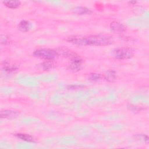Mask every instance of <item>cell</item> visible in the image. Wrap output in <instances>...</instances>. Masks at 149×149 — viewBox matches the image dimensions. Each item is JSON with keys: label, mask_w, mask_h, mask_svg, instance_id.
Returning a JSON list of instances; mask_svg holds the SVG:
<instances>
[{"label": "cell", "mask_w": 149, "mask_h": 149, "mask_svg": "<svg viewBox=\"0 0 149 149\" xmlns=\"http://www.w3.org/2000/svg\"><path fill=\"white\" fill-rule=\"evenodd\" d=\"M8 42V38L5 35H1V42L3 44H6Z\"/></svg>", "instance_id": "16"}, {"label": "cell", "mask_w": 149, "mask_h": 149, "mask_svg": "<svg viewBox=\"0 0 149 149\" xmlns=\"http://www.w3.org/2000/svg\"><path fill=\"white\" fill-rule=\"evenodd\" d=\"M3 3L9 8L16 9L20 5V2L19 1H4Z\"/></svg>", "instance_id": "11"}, {"label": "cell", "mask_w": 149, "mask_h": 149, "mask_svg": "<svg viewBox=\"0 0 149 149\" xmlns=\"http://www.w3.org/2000/svg\"><path fill=\"white\" fill-rule=\"evenodd\" d=\"M2 69L5 72H13L17 70L18 67L16 65L5 61L2 63Z\"/></svg>", "instance_id": "7"}, {"label": "cell", "mask_w": 149, "mask_h": 149, "mask_svg": "<svg viewBox=\"0 0 149 149\" xmlns=\"http://www.w3.org/2000/svg\"><path fill=\"white\" fill-rule=\"evenodd\" d=\"M74 12L80 15H89L92 13V12L89 9H87L85 7H82V6H78L75 8L74 9Z\"/></svg>", "instance_id": "10"}, {"label": "cell", "mask_w": 149, "mask_h": 149, "mask_svg": "<svg viewBox=\"0 0 149 149\" xmlns=\"http://www.w3.org/2000/svg\"><path fill=\"white\" fill-rule=\"evenodd\" d=\"M101 74L99 73H92L89 74L88 79L89 80L93 81H97L101 79Z\"/></svg>", "instance_id": "14"}, {"label": "cell", "mask_w": 149, "mask_h": 149, "mask_svg": "<svg viewBox=\"0 0 149 149\" xmlns=\"http://www.w3.org/2000/svg\"><path fill=\"white\" fill-rule=\"evenodd\" d=\"M41 67L45 70H49L54 67V63L51 61L47 60L46 61H44L41 63Z\"/></svg>", "instance_id": "13"}, {"label": "cell", "mask_w": 149, "mask_h": 149, "mask_svg": "<svg viewBox=\"0 0 149 149\" xmlns=\"http://www.w3.org/2000/svg\"><path fill=\"white\" fill-rule=\"evenodd\" d=\"M112 54L118 59H127L131 58L134 55V51L129 48L122 47L114 49Z\"/></svg>", "instance_id": "3"}, {"label": "cell", "mask_w": 149, "mask_h": 149, "mask_svg": "<svg viewBox=\"0 0 149 149\" xmlns=\"http://www.w3.org/2000/svg\"><path fill=\"white\" fill-rule=\"evenodd\" d=\"M31 27V24L27 20H22L18 24V29L23 32H27L30 30Z\"/></svg>", "instance_id": "8"}, {"label": "cell", "mask_w": 149, "mask_h": 149, "mask_svg": "<svg viewBox=\"0 0 149 149\" xmlns=\"http://www.w3.org/2000/svg\"><path fill=\"white\" fill-rule=\"evenodd\" d=\"M66 40L79 45H97L102 46L111 44L113 40L111 37L107 35H90L87 36H70L68 37Z\"/></svg>", "instance_id": "1"}, {"label": "cell", "mask_w": 149, "mask_h": 149, "mask_svg": "<svg viewBox=\"0 0 149 149\" xmlns=\"http://www.w3.org/2000/svg\"><path fill=\"white\" fill-rule=\"evenodd\" d=\"M19 115V112L16 111L4 109L1 111L0 115L1 118H6V119H14L18 116Z\"/></svg>", "instance_id": "5"}, {"label": "cell", "mask_w": 149, "mask_h": 149, "mask_svg": "<svg viewBox=\"0 0 149 149\" xmlns=\"http://www.w3.org/2000/svg\"><path fill=\"white\" fill-rule=\"evenodd\" d=\"M15 136L19 139L27 142H35V140L33 138V137H32L30 134H27L25 133H18V134H16Z\"/></svg>", "instance_id": "12"}, {"label": "cell", "mask_w": 149, "mask_h": 149, "mask_svg": "<svg viewBox=\"0 0 149 149\" xmlns=\"http://www.w3.org/2000/svg\"><path fill=\"white\" fill-rule=\"evenodd\" d=\"M110 28L113 31L119 34L123 33L126 31V27L122 24L116 21H113L111 23Z\"/></svg>", "instance_id": "6"}, {"label": "cell", "mask_w": 149, "mask_h": 149, "mask_svg": "<svg viewBox=\"0 0 149 149\" xmlns=\"http://www.w3.org/2000/svg\"><path fill=\"white\" fill-rule=\"evenodd\" d=\"M71 62L70 64V69L74 72L79 71L82 66V60L77 55L74 58L71 59Z\"/></svg>", "instance_id": "4"}, {"label": "cell", "mask_w": 149, "mask_h": 149, "mask_svg": "<svg viewBox=\"0 0 149 149\" xmlns=\"http://www.w3.org/2000/svg\"><path fill=\"white\" fill-rule=\"evenodd\" d=\"M136 137L138 139H141L144 140L146 143H148V137L147 136L145 135V134H138L136 136Z\"/></svg>", "instance_id": "15"}, {"label": "cell", "mask_w": 149, "mask_h": 149, "mask_svg": "<svg viewBox=\"0 0 149 149\" xmlns=\"http://www.w3.org/2000/svg\"><path fill=\"white\" fill-rule=\"evenodd\" d=\"M34 55L36 57L42 58L48 61H52L57 58L59 54L55 50L48 48H41L34 52Z\"/></svg>", "instance_id": "2"}, {"label": "cell", "mask_w": 149, "mask_h": 149, "mask_svg": "<svg viewBox=\"0 0 149 149\" xmlns=\"http://www.w3.org/2000/svg\"><path fill=\"white\" fill-rule=\"evenodd\" d=\"M116 78V74L113 70H108L104 74V79L108 81H113Z\"/></svg>", "instance_id": "9"}]
</instances>
